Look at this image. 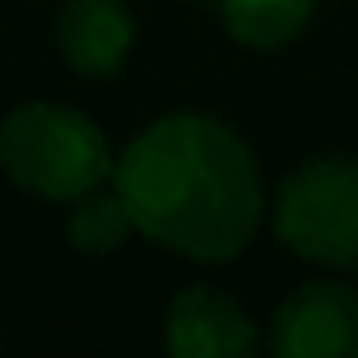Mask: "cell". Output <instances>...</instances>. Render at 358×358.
I'll return each instance as SVG.
<instances>
[{"label":"cell","instance_id":"obj_1","mask_svg":"<svg viewBox=\"0 0 358 358\" xmlns=\"http://www.w3.org/2000/svg\"><path fill=\"white\" fill-rule=\"evenodd\" d=\"M138 236L172 255L226 265L265 221V182L245 138L211 113H167L148 123L113 167Z\"/></svg>","mask_w":358,"mask_h":358},{"label":"cell","instance_id":"obj_2","mask_svg":"<svg viewBox=\"0 0 358 358\" xmlns=\"http://www.w3.org/2000/svg\"><path fill=\"white\" fill-rule=\"evenodd\" d=\"M113 148L103 128L69 103H20L0 123V172L20 192L45 201H74L103 182H113Z\"/></svg>","mask_w":358,"mask_h":358},{"label":"cell","instance_id":"obj_3","mask_svg":"<svg viewBox=\"0 0 358 358\" xmlns=\"http://www.w3.org/2000/svg\"><path fill=\"white\" fill-rule=\"evenodd\" d=\"M275 236L314 265H358V157H314L280 182Z\"/></svg>","mask_w":358,"mask_h":358},{"label":"cell","instance_id":"obj_4","mask_svg":"<svg viewBox=\"0 0 358 358\" xmlns=\"http://www.w3.org/2000/svg\"><path fill=\"white\" fill-rule=\"evenodd\" d=\"M270 353L280 358H353L358 353V289L343 280H309L270 319Z\"/></svg>","mask_w":358,"mask_h":358},{"label":"cell","instance_id":"obj_5","mask_svg":"<svg viewBox=\"0 0 358 358\" xmlns=\"http://www.w3.org/2000/svg\"><path fill=\"white\" fill-rule=\"evenodd\" d=\"M260 348V329L241 299L211 285H192L167 304V353L177 358H245Z\"/></svg>","mask_w":358,"mask_h":358},{"label":"cell","instance_id":"obj_6","mask_svg":"<svg viewBox=\"0 0 358 358\" xmlns=\"http://www.w3.org/2000/svg\"><path fill=\"white\" fill-rule=\"evenodd\" d=\"M133 40H138V25L123 0H64V10L55 20L59 59L89 79L118 74L133 55Z\"/></svg>","mask_w":358,"mask_h":358},{"label":"cell","instance_id":"obj_7","mask_svg":"<svg viewBox=\"0 0 358 358\" xmlns=\"http://www.w3.org/2000/svg\"><path fill=\"white\" fill-rule=\"evenodd\" d=\"M64 236H69V245L79 255H113V250H123L138 236V221H133L123 192L103 182V187H94V192H84V196L69 201Z\"/></svg>","mask_w":358,"mask_h":358},{"label":"cell","instance_id":"obj_8","mask_svg":"<svg viewBox=\"0 0 358 358\" xmlns=\"http://www.w3.org/2000/svg\"><path fill=\"white\" fill-rule=\"evenodd\" d=\"M216 15L236 45L280 50L309 25L314 0H216Z\"/></svg>","mask_w":358,"mask_h":358}]
</instances>
